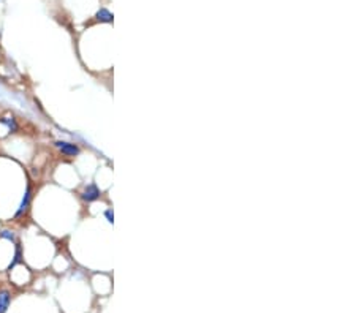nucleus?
Segmentation results:
<instances>
[{"mask_svg":"<svg viewBox=\"0 0 356 313\" xmlns=\"http://www.w3.org/2000/svg\"><path fill=\"white\" fill-rule=\"evenodd\" d=\"M0 124H3L6 128H8L10 133H16L19 130V126L16 124V121L13 117H0Z\"/></svg>","mask_w":356,"mask_h":313,"instance_id":"nucleus-6","label":"nucleus"},{"mask_svg":"<svg viewBox=\"0 0 356 313\" xmlns=\"http://www.w3.org/2000/svg\"><path fill=\"white\" fill-rule=\"evenodd\" d=\"M15 256H13V261H11V264L8 266V271H11L13 268H15V266L21 261V247H19V244L18 242H15Z\"/></svg>","mask_w":356,"mask_h":313,"instance_id":"nucleus-7","label":"nucleus"},{"mask_svg":"<svg viewBox=\"0 0 356 313\" xmlns=\"http://www.w3.org/2000/svg\"><path fill=\"white\" fill-rule=\"evenodd\" d=\"M95 19L98 22H112V13L110 10H106V8H100L97 13H95Z\"/></svg>","mask_w":356,"mask_h":313,"instance_id":"nucleus-5","label":"nucleus"},{"mask_svg":"<svg viewBox=\"0 0 356 313\" xmlns=\"http://www.w3.org/2000/svg\"><path fill=\"white\" fill-rule=\"evenodd\" d=\"M100 195H102V191H100V188L97 187V185L95 184H89L81 191V199L84 203H93V201H97V199L100 198Z\"/></svg>","mask_w":356,"mask_h":313,"instance_id":"nucleus-2","label":"nucleus"},{"mask_svg":"<svg viewBox=\"0 0 356 313\" xmlns=\"http://www.w3.org/2000/svg\"><path fill=\"white\" fill-rule=\"evenodd\" d=\"M105 217H106V220H108V223H114V214H112L111 209L105 210Z\"/></svg>","mask_w":356,"mask_h":313,"instance_id":"nucleus-9","label":"nucleus"},{"mask_svg":"<svg viewBox=\"0 0 356 313\" xmlns=\"http://www.w3.org/2000/svg\"><path fill=\"white\" fill-rule=\"evenodd\" d=\"M30 201H32V187H30V185H27L22 201H21V204H19V208H18L16 214H15V218H19V217H22V215L27 214V210L30 209Z\"/></svg>","mask_w":356,"mask_h":313,"instance_id":"nucleus-3","label":"nucleus"},{"mask_svg":"<svg viewBox=\"0 0 356 313\" xmlns=\"http://www.w3.org/2000/svg\"><path fill=\"white\" fill-rule=\"evenodd\" d=\"M56 147L62 152L64 155L67 157H76L81 154V149L78 147L76 144H73V143H67V141H56L54 143Z\"/></svg>","mask_w":356,"mask_h":313,"instance_id":"nucleus-1","label":"nucleus"},{"mask_svg":"<svg viewBox=\"0 0 356 313\" xmlns=\"http://www.w3.org/2000/svg\"><path fill=\"white\" fill-rule=\"evenodd\" d=\"M0 237H2V239H6V241H10V242H16L15 232L10 231V230H2V231H0Z\"/></svg>","mask_w":356,"mask_h":313,"instance_id":"nucleus-8","label":"nucleus"},{"mask_svg":"<svg viewBox=\"0 0 356 313\" xmlns=\"http://www.w3.org/2000/svg\"><path fill=\"white\" fill-rule=\"evenodd\" d=\"M10 302H11L10 291L2 290L0 291V313H6V310L10 307Z\"/></svg>","mask_w":356,"mask_h":313,"instance_id":"nucleus-4","label":"nucleus"}]
</instances>
